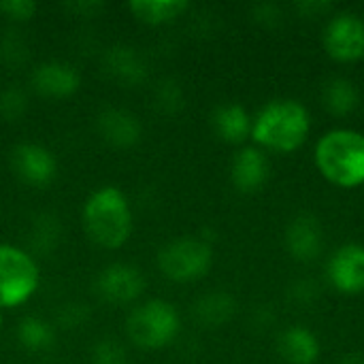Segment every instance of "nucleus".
Wrapping results in <instances>:
<instances>
[{
	"instance_id": "f257e3e1",
	"label": "nucleus",
	"mask_w": 364,
	"mask_h": 364,
	"mask_svg": "<svg viewBox=\"0 0 364 364\" xmlns=\"http://www.w3.org/2000/svg\"><path fill=\"white\" fill-rule=\"evenodd\" d=\"M81 220L90 241L105 250L124 247L134 230L130 200L115 186L94 190L83 203Z\"/></svg>"
},
{
	"instance_id": "f03ea898",
	"label": "nucleus",
	"mask_w": 364,
	"mask_h": 364,
	"mask_svg": "<svg viewBox=\"0 0 364 364\" xmlns=\"http://www.w3.org/2000/svg\"><path fill=\"white\" fill-rule=\"evenodd\" d=\"M311 117L305 105L292 98L267 102L252 119V139L260 149L292 154L307 141Z\"/></svg>"
},
{
	"instance_id": "7ed1b4c3",
	"label": "nucleus",
	"mask_w": 364,
	"mask_h": 364,
	"mask_svg": "<svg viewBox=\"0 0 364 364\" xmlns=\"http://www.w3.org/2000/svg\"><path fill=\"white\" fill-rule=\"evenodd\" d=\"M326 181L339 188L364 186V134L352 128H335L320 136L314 154Z\"/></svg>"
},
{
	"instance_id": "20e7f679",
	"label": "nucleus",
	"mask_w": 364,
	"mask_h": 364,
	"mask_svg": "<svg viewBox=\"0 0 364 364\" xmlns=\"http://www.w3.org/2000/svg\"><path fill=\"white\" fill-rule=\"evenodd\" d=\"M179 331V311L164 299H149L139 303L126 318L128 339L141 350H162L177 339Z\"/></svg>"
},
{
	"instance_id": "39448f33",
	"label": "nucleus",
	"mask_w": 364,
	"mask_h": 364,
	"mask_svg": "<svg viewBox=\"0 0 364 364\" xmlns=\"http://www.w3.org/2000/svg\"><path fill=\"white\" fill-rule=\"evenodd\" d=\"M41 284L34 256L17 245L0 243V311L28 303Z\"/></svg>"
},
{
	"instance_id": "423d86ee",
	"label": "nucleus",
	"mask_w": 364,
	"mask_h": 364,
	"mask_svg": "<svg viewBox=\"0 0 364 364\" xmlns=\"http://www.w3.org/2000/svg\"><path fill=\"white\" fill-rule=\"evenodd\" d=\"M213 267V250L205 239L179 237L158 252L160 273L175 284H192L203 279Z\"/></svg>"
},
{
	"instance_id": "0eeeda50",
	"label": "nucleus",
	"mask_w": 364,
	"mask_h": 364,
	"mask_svg": "<svg viewBox=\"0 0 364 364\" xmlns=\"http://www.w3.org/2000/svg\"><path fill=\"white\" fill-rule=\"evenodd\" d=\"M98 296L115 307L136 303L145 292V277L141 269L128 262H113L105 267L96 277Z\"/></svg>"
},
{
	"instance_id": "6e6552de",
	"label": "nucleus",
	"mask_w": 364,
	"mask_h": 364,
	"mask_svg": "<svg viewBox=\"0 0 364 364\" xmlns=\"http://www.w3.org/2000/svg\"><path fill=\"white\" fill-rule=\"evenodd\" d=\"M324 49L337 62L364 58V19L356 13H337L324 28Z\"/></svg>"
},
{
	"instance_id": "1a4fd4ad",
	"label": "nucleus",
	"mask_w": 364,
	"mask_h": 364,
	"mask_svg": "<svg viewBox=\"0 0 364 364\" xmlns=\"http://www.w3.org/2000/svg\"><path fill=\"white\" fill-rule=\"evenodd\" d=\"M13 173L30 188H47L58 175L55 156L41 143H19L11 149Z\"/></svg>"
},
{
	"instance_id": "9d476101",
	"label": "nucleus",
	"mask_w": 364,
	"mask_h": 364,
	"mask_svg": "<svg viewBox=\"0 0 364 364\" xmlns=\"http://www.w3.org/2000/svg\"><path fill=\"white\" fill-rule=\"evenodd\" d=\"M30 83L36 94L51 100H64L79 92L81 73L62 60H47L34 66L30 75Z\"/></svg>"
},
{
	"instance_id": "9b49d317",
	"label": "nucleus",
	"mask_w": 364,
	"mask_h": 364,
	"mask_svg": "<svg viewBox=\"0 0 364 364\" xmlns=\"http://www.w3.org/2000/svg\"><path fill=\"white\" fill-rule=\"evenodd\" d=\"M331 286L341 294L364 292V245L346 243L341 245L326 264Z\"/></svg>"
},
{
	"instance_id": "f8f14e48",
	"label": "nucleus",
	"mask_w": 364,
	"mask_h": 364,
	"mask_svg": "<svg viewBox=\"0 0 364 364\" xmlns=\"http://www.w3.org/2000/svg\"><path fill=\"white\" fill-rule=\"evenodd\" d=\"M96 128L105 143L117 149H130L141 141V119L124 107H105L96 115Z\"/></svg>"
},
{
	"instance_id": "ddd939ff",
	"label": "nucleus",
	"mask_w": 364,
	"mask_h": 364,
	"mask_svg": "<svg viewBox=\"0 0 364 364\" xmlns=\"http://www.w3.org/2000/svg\"><path fill=\"white\" fill-rule=\"evenodd\" d=\"M271 175L269 156L260 147H241L230 162V181L243 194H254L264 188Z\"/></svg>"
},
{
	"instance_id": "4468645a",
	"label": "nucleus",
	"mask_w": 364,
	"mask_h": 364,
	"mask_svg": "<svg viewBox=\"0 0 364 364\" xmlns=\"http://www.w3.org/2000/svg\"><path fill=\"white\" fill-rule=\"evenodd\" d=\"M102 70L105 75L124 85V87H134L145 83L147 79V62L139 53V49L130 45H113L102 53Z\"/></svg>"
},
{
	"instance_id": "2eb2a0df",
	"label": "nucleus",
	"mask_w": 364,
	"mask_h": 364,
	"mask_svg": "<svg viewBox=\"0 0 364 364\" xmlns=\"http://www.w3.org/2000/svg\"><path fill=\"white\" fill-rule=\"evenodd\" d=\"M286 247L299 262H314L324 247L322 224L311 213L296 215L286 228Z\"/></svg>"
},
{
	"instance_id": "dca6fc26",
	"label": "nucleus",
	"mask_w": 364,
	"mask_h": 364,
	"mask_svg": "<svg viewBox=\"0 0 364 364\" xmlns=\"http://www.w3.org/2000/svg\"><path fill=\"white\" fill-rule=\"evenodd\" d=\"M252 115L239 102H226L215 107L211 113V126L215 134L228 145H241L247 136H252Z\"/></svg>"
},
{
	"instance_id": "f3484780",
	"label": "nucleus",
	"mask_w": 364,
	"mask_h": 364,
	"mask_svg": "<svg viewBox=\"0 0 364 364\" xmlns=\"http://www.w3.org/2000/svg\"><path fill=\"white\" fill-rule=\"evenodd\" d=\"M320 350L318 337L305 326H288L277 339V352L288 364H316Z\"/></svg>"
},
{
	"instance_id": "a211bd4d",
	"label": "nucleus",
	"mask_w": 364,
	"mask_h": 364,
	"mask_svg": "<svg viewBox=\"0 0 364 364\" xmlns=\"http://www.w3.org/2000/svg\"><path fill=\"white\" fill-rule=\"evenodd\" d=\"M192 311H194V318L200 326L218 328V326L228 324L235 318L237 301L232 294H228L224 290H215V292H207L200 299H196Z\"/></svg>"
},
{
	"instance_id": "6ab92c4d",
	"label": "nucleus",
	"mask_w": 364,
	"mask_h": 364,
	"mask_svg": "<svg viewBox=\"0 0 364 364\" xmlns=\"http://www.w3.org/2000/svg\"><path fill=\"white\" fill-rule=\"evenodd\" d=\"M360 94L354 81L348 77H333L322 87V105L335 117H348L356 111Z\"/></svg>"
},
{
	"instance_id": "aec40b11",
	"label": "nucleus",
	"mask_w": 364,
	"mask_h": 364,
	"mask_svg": "<svg viewBox=\"0 0 364 364\" xmlns=\"http://www.w3.org/2000/svg\"><path fill=\"white\" fill-rule=\"evenodd\" d=\"M128 11L143 23L162 26L175 21L188 11L186 0H130Z\"/></svg>"
},
{
	"instance_id": "412c9836",
	"label": "nucleus",
	"mask_w": 364,
	"mask_h": 364,
	"mask_svg": "<svg viewBox=\"0 0 364 364\" xmlns=\"http://www.w3.org/2000/svg\"><path fill=\"white\" fill-rule=\"evenodd\" d=\"M17 341L28 352H47L55 343V331L51 322L36 316H28L17 326Z\"/></svg>"
},
{
	"instance_id": "4be33fe9",
	"label": "nucleus",
	"mask_w": 364,
	"mask_h": 364,
	"mask_svg": "<svg viewBox=\"0 0 364 364\" xmlns=\"http://www.w3.org/2000/svg\"><path fill=\"white\" fill-rule=\"evenodd\" d=\"M30 245L32 252L49 254L60 241V220L51 213H41L30 224Z\"/></svg>"
},
{
	"instance_id": "5701e85b",
	"label": "nucleus",
	"mask_w": 364,
	"mask_h": 364,
	"mask_svg": "<svg viewBox=\"0 0 364 364\" xmlns=\"http://www.w3.org/2000/svg\"><path fill=\"white\" fill-rule=\"evenodd\" d=\"M28 60V43L17 30H6L0 36V62L6 66H21Z\"/></svg>"
},
{
	"instance_id": "b1692460",
	"label": "nucleus",
	"mask_w": 364,
	"mask_h": 364,
	"mask_svg": "<svg viewBox=\"0 0 364 364\" xmlns=\"http://www.w3.org/2000/svg\"><path fill=\"white\" fill-rule=\"evenodd\" d=\"M28 111V96L21 87L9 85L0 90V117L6 122H17Z\"/></svg>"
},
{
	"instance_id": "393cba45",
	"label": "nucleus",
	"mask_w": 364,
	"mask_h": 364,
	"mask_svg": "<svg viewBox=\"0 0 364 364\" xmlns=\"http://www.w3.org/2000/svg\"><path fill=\"white\" fill-rule=\"evenodd\" d=\"M156 105L164 111V113H175L177 109H181L183 105V90L177 81L173 79H164L158 83L156 87Z\"/></svg>"
},
{
	"instance_id": "a878e982",
	"label": "nucleus",
	"mask_w": 364,
	"mask_h": 364,
	"mask_svg": "<svg viewBox=\"0 0 364 364\" xmlns=\"http://www.w3.org/2000/svg\"><path fill=\"white\" fill-rule=\"evenodd\" d=\"M92 364H128L126 350L113 339H100L90 354Z\"/></svg>"
},
{
	"instance_id": "bb28decb",
	"label": "nucleus",
	"mask_w": 364,
	"mask_h": 364,
	"mask_svg": "<svg viewBox=\"0 0 364 364\" xmlns=\"http://www.w3.org/2000/svg\"><path fill=\"white\" fill-rule=\"evenodd\" d=\"M0 13L17 23H23L34 17L36 13V2L32 0H2L0 2Z\"/></svg>"
},
{
	"instance_id": "cd10ccee",
	"label": "nucleus",
	"mask_w": 364,
	"mask_h": 364,
	"mask_svg": "<svg viewBox=\"0 0 364 364\" xmlns=\"http://www.w3.org/2000/svg\"><path fill=\"white\" fill-rule=\"evenodd\" d=\"M85 318H87V307L81 305V303H68V305H64V307L60 309V314H58V322H60L62 326H68V328L79 326Z\"/></svg>"
},
{
	"instance_id": "c85d7f7f",
	"label": "nucleus",
	"mask_w": 364,
	"mask_h": 364,
	"mask_svg": "<svg viewBox=\"0 0 364 364\" xmlns=\"http://www.w3.org/2000/svg\"><path fill=\"white\" fill-rule=\"evenodd\" d=\"M290 296L301 305H309L314 299H318V284L311 279H299L290 286Z\"/></svg>"
},
{
	"instance_id": "c756f323",
	"label": "nucleus",
	"mask_w": 364,
	"mask_h": 364,
	"mask_svg": "<svg viewBox=\"0 0 364 364\" xmlns=\"http://www.w3.org/2000/svg\"><path fill=\"white\" fill-rule=\"evenodd\" d=\"M279 17H282V13H279V6H277V4L264 2V4H256V6H254V19L260 21V23H264V26L277 23Z\"/></svg>"
},
{
	"instance_id": "7c9ffc66",
	"label": "nucleus",
	"mask_w": 364,
	"mask_h": 364,
	"mask_svg": "<svg viewBox=\"0 0 364 364\" xmlns=\"http://www.w3.org/2000/svg\"><path fill=\"white\" fill-rule=\"evenodd\" d=\"M335 6H333V2H324V0H305V2H299L296 4V11L299 13H303L305 17H318V15H324V13H328V11H333Z\"/></svg>"
},
{
	"instance_id": "2f4dec72",
	"label": "nucleus",
	"mask_w": 364,
	"mask_h": 364,
	"mask_svg": "<svg viewBox=\"0 0 364 364\" xmlns=\"http://www.w3.org/2000/svg\"><path fill=\"white\" fill-rule=\"evenodd\" d=\"M68 11L73 13H79V15H85V17H96V13L105 11V4L102 2H73V4H64Z\"/></svg>"
},
{
	"instance_id": "473e14b6",
	"label": "nucleus",
	"mask_w": 364,
	"mask_h": 364,
	"mask_svg": "<svg viewBox=\"0 0 364 364\" xmlns=\"http://www.w3.org/2000/svg\"><path fill=\"white\" fill-rule=\"evenodd\" d=\"M341 364H364L363 356H348L346 360H341Z\"/></svg>"
},
{
	"instance_id": "72a5a7b5",
	"label": "nucleus",
	"mask_w": 364,
	"mask_h": 364,
	"mask_svg": "<svg viewBox=\"0 0 364 364\" xmlns=\"http://www.w3.org/2000/svg\"><path fill=\"white\" fill-rule=\"evenodd\" d=\"M0 328H2V311H0Z\"/></svg>"
}]
</instances>
